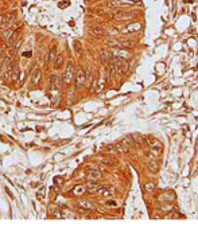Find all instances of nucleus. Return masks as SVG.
I'll list each match as a JSON object with an SVG mask.
<instances>
[{"label": "nucleus", "mask_w": 198, "mask_h": 230, "mask_svg": "<svg viewBox=\"0 0 198 230\" xmlns=\"http://www.w3.org/2000/svg\"><path fill=\"white\" fill-rule=\"evenodd\" d=\"M101 161H104V163H106V164H112L113 163V160L109 159V157H101Z\"/></svg>", "instance_id": "nucleus-30"}, {"label": "nucleus", "mask_w": 198, "mask_h": 230, "mask_svg": "<svg viewBox=\"0 0 198 230\" xmlns=\"http://www.w3.org/2000/svg\"><path fill=\"white\" fill-rule=\"evenodd\" d=\"M106 82H108V73H106V70H102V71H101V76H100V78L97 79V86H96V90H94V92L100 93L104 88H105Z\"/></svg>", "instance_id": "nucleus-7"}, {"label": "nucleus", "mask_w": 198, "mask_h": 230, "mask_svg": "<svg viewBox=\"0 0 198 230\" xmlns=\"http://www.w3.org/2000/svg\"><path fill=\"white\" fill-rule=\"evenodd\" d=\"M15 20V12H7L3 15V26H8Z\"/></svg>", "instance_id": "nucleus-17"}, {"label": "nucleus", "mask_w": 198, "mask_h": 230, "mask_svg": "<svg viewBox=\"0 0 198 230\" xmlns=\"http://www.w3.org/2000/svg\"><path fill=\"white\" fill-rule=\"evenodd\" d=\"M105 45L108 46V47H113V49H120L121 47V42L120 40H116V39H106Z\"/></svg>", "instance_id": "nucleus-20"}, {"label": "nucleus", "mask_w": 198, "mask_h": 230, "mask_svg": "<svg viewBox=\"0 0 198 230\" xmlns=\"http://www.w3.org/2000/svg\"><path fill=\"white\" fill-rule=\"evenodd\" d=\"M86 178L89 180H99V179H101V172L96 168H90L86 174Z\"/></svg>", "instance_id": "nucleus-13"}, {"label": "nucleus", "mask_w": 198, "mask_h": 230, "mask_svg": "<svg viewBox=\"0 0 198 230\" xmlns=\"http://www.w3.org/2000/svg\"><path fill=\"white\" fill-rule=\"evenodd\" d=\"M18 34H19V30L18 29H15V30H12V31H9V32L7 34V36H5V39H7V45H12V43L15 42V39L18 38Z\"/></svg>", "instance_id": "nucleus-15"}, {"label": "nucleus", "mask_w": 198, "mask_h": 230, "mask_svg": "<svg viewBox=\"0 0 198 230\" xmlns=\"http://www.w3.org/2000/svg\"><path fill=\"white\" fill-rule=\"evenodd\" d=\"M154 188H155V184H154V183H147V184L144 186V190H146L147 192L154 191Z\"/></svg>", "instance_id": "nucleus-28"}, {"label": "nucleus", "mask_w": 198, "mask_h": 230, "mask_svg": "<svg viewBox=\"0 0 198 230\" xmlns=\"http://www.w3.org/2000/svg\"><path fill=\"white\" fill-rule=\"evenodd\" d=\"M112 69L113 70H116L117 73H120V74H125L128 71V69H130V66H128V63L125 61H123V59H117L115 62V63L112 65Z\"/></svg>", "instance_id": "nucleus-4"}, {"label": "nucleus", "mask_w": 198, "mask_h": 230, "mask_svg": "<svg viewBox=\"0 0 198 230\" xmlns=\"http://www.w3.org/2000/svg\"><path fill=\"white\" fill-rule=\"evenodd\" d=\"M40 79H42V71L40 69L35 67L34 70H31V77H30V82L33 86H36L40 83Z\"/></svg>", "instance_id": "nucleus-8"}, {"label": "nucleus", "mask_w": 198, "mask_h": 230, "mask_svg": "<svg viewBox=\"0 0 198 230\" xmlns=\"http://www.w3.org/2000/svg\"><path fill=\"white\" fill-rule=\"evenodd\" d=\"M62 82H61V78H59L58 76H51L50 77V88L51 90H58L61 88Z\"/></svg>", "instance_id": "nucleus-12"}, {"label": "nucleus", "mask_w": 198, "mask_h": 230, "mask_svg": "<svg viewBox=\"0 0 198 230\" xmlns=\"http://www.w3.org/2000/svg\"><path fill=\"white\" fill-rule=\"evenodd\" d=\"M55 57H57V47H55V46H51V47H50L49 54H47L46 62H47V63H51V62H54Z\"/></svg>", "instance_id": "nucleus-19"}, {"label": "nucleus", "mask_w": 198, "mask_h": 230, "mask_svg": "<svg viewBox=\"0 0 198 230\" xmlns=\"http://www.w3.org/2000/svg\"><path fill=\"white\" fill-rule=\"evenodd\" d=\"M136 15L135 14H130V12H116L113 14V20H117V22H131L132 19H135Z\"/></svg>", "instance_id": "nucleus-5"}, {"label": "nucleus", "mask_w": 198, "mask_h": 230, "mask_svg": "<svg viewBox=\"0 0 198 230\" xmlns=\"http://www.w3.org/2000/svg\"><path fill=\"white\" fill-rule=\"evenodd\" d=\"M97 192L104 198H112L113 195L116 194V190H115V187H112V186H100V188Z\"/></svg>", "instance_id": "nucleus-6"}, {"label": "nucleus", "mask_w": 198, "mask_h": 230, "mask_svg": "<svg viewBox=\"0 0 198 230\" xmlns=\"http://www.w3.org/2000/svg\"><path fill=\"white\" fill-rule=\"evenodd\" d=\"M90 32H92L93 35L100 36V38H101V36H104L106 34V31L104 30L101 26H92V27H90Z\"/></svg>", "instance_id": "nucleus-16"}, {"label": "nucleus", "mask_w": 198, "mask_h": 230, "mask_svg": "<svg viewBox=\"0 0 198 230\" xmlns=\"http://www.w3.org/2000/svg\"><path fill=\"white\" fill-rule=\"evenodd\" d=\"M11 71H12L11 78H12V79H16V78H18V74H19V67H18V63H14V66L11 67Z\"/></svg>", "instance_id": "nucleus-25"}, {"label": "nucleus", "mask_w": 198, "mask_h": 230, "mask_svg": "<svg viewBox=\"0 0 198 230\" xmlns=\"http://www.w3.org/2000/svg\"><path fill=\"white\" fill-rule=\"evenodd\" d=\"M112 52V57H116L117 59H123V61H128V59H131L132 58V54L130 51H127V50H124V49H115Z\"/></svg>", "instance_id": "nucleus-3"}, {"label": "nucleus", "mask_w": 198, "mask_h": 230, "mask_svg": "<svg viewBox=\"0 0 198 230\" xmlns=\"http://www.w3.org/2000/svg\"><path fill=\"white\" fill-rule=\"evenodd\" d=\"M0 26H3V15H0Z\"/></svg>", "instance_id": "nucleus-32"}, {"label": "nucleus", "mask_w": 198, "mask_h": 230, "mask_svg": "<svg viewBox=\"0 0 198 230\" xmlns=\"http://www.w3.org/2000/svg\"><path fill=\"white\" fill-rule=\"evenodd\" d=\"M115 4L116 7H132V5H136L137 2L136 0H115Z\"/></svg>", "instance_id": "nucleus-11"}, {"label": "nucleus", "mask_w": 198, "mask_h": 230, "mask_svg": "<svg viewBox=\"0 0 198 230\" xmlns=\"http://www.w3.org/2000/svg\"><path fill=\"white\" fill-rule=\"evenodd\" d=\"M151 147V155H152V157H159L160 152H162V144H160V141L158 140H152L150 144Z\"/></svg>", "instance_id": "nucleus-9"}, {"label": "nucleus", "mask_w": 198, "mask_h": 230, "mask_svg": "<svg viewBox=\"0 0 198 230\" xmlns=\"http://www.w3.org/2000/svg\"><path fill=\"white\" fill-rule=\"evenodd\" d=\"M73 46H74V51L77 52V54H80V52L82 51V47H81V43L78 42V40H74V42H73Z\"/></svg>", "instance_id": "nucleus-26"}, {"label": "nucleus", "mask_w": 198, "mask_h": 230, "mask_svg": "<svg viewBox=\"0 0 198 230\" xmlns=\"http://www.w3.org/2000/svg\"><path fill=\"white\" fill-rule=\"evenodd\" d=\"M54 182H55V183H61V182H62V178H55Z\"/></svg>", "instance_id": "nucleus-31"}, {"label": "nucleus", "mask_w": 198, "mask_h": 230, "mask_svg": "<svg viewBox=\"0 0 198 230\" xmlns=\"http://www.w3.org/2000/svg\"><path fill=\"white\" fill-rule=\"evenodd\" d=\"M53 65H54V69L55 70H59L62 67V65H64V55H58V57H55L54 62H53Z\"/></svg>", "instance_id": "nucleus-23"}, {"label": "nucleus", "mask_w": 198, "mask_h": 230, "mask_svg": "<svg viewBox=\"0 0 198 230\" xmlns=\"http://www.w3.org/2000/svg\"><path fill=\"white\" fill-rule=\"evenodd\" d=\"M85 192H86V186H84V184L74 186L73 190H71V194L75 195V197H82Z\"/></svg>", "instance_id": "nucleus-14"}, {"label": "nucleus", "mask_w": 198, "mask_h": 230, "mask_svg": "<svg viewBox=\"0 0 198 230\" xmlns=\"http://www.w3.org/2000/svg\"><path fill=\"white\" fill-rule=\"evenodd\" d=\"M73 77H74V63L71 61H69L68 65H66V69H65L64 82L66 85H70L71 81H73Z\"/></svg>", "instance_id": "nucleus-2"}, {"label": "nucleus", "mask_w": 198, "mask_h": 230, "mask_svg": "<svg viewBox=\"0 0 198 230\" xmlns=\"http://www.w3.org/2000/svg\"><path fill=\"white\" fill-rule=\"evenodd\" d=\"M143 29V26H141V23L139 22H132V23L127 24V26L121 27L120 29V32L121 34H135V32H139Z\"/></svg>", "instance_id": "nucleus-1"}, {"label": "nucleus", "mask_w": 198, "mask_h": 230, "mask_svg": "<svg viewBox=\"0 0 198 230\" xmlns=\"http://www.w3.org/2000/svg\"><path fill=\"white\" fill-rule=\"evenodd\" d=\"M100 54H101V59L102 61H111L112 59V52L111 51H106V50H101L100 51Z\"/></svg>", "instance_id": "nucleus-24"}, {"label": "nucleus", "mask_w": 198, "mask_h": 230, "mask_svg": "<svg viewBox=\"0 0 198 230\" xmlns=\"http://www.w3.org/2000/svg\"><path fill=\"white\" fill-rule=\"evenodd\" d=\"M100 188V184L97 183V180H89V183L86 184V191L89 192H97Z\"/></svg>", "instance_id": "nucleus-18"}, {"label": "nucleus", "mask_w": 198, "mask_h": 230, "mask_svg": "<svg viewBox=\"0 0 198 230\" xmlns=\"http://www.w3.org/2000/svg\"><path fill=\"white\" fill-rule=\"evenodd\" d=\"M88 81V74L84 69H80L77 71V77H75V82H77V86H82L85 82Z\"/></svg>", "instance_id": "nucleus-10"}, {"label": "nucleus", "mask_w": 198, "mask_h": 230, "mask_svg": "<svg viewBox=\"0 0 198 230\" xmlns=\"http://www.w3.org/2000/svg\"><path fill=\"white\" fill-rule=\"evenodd\" d=\"M162 210H163V211H172V210H174V206L166 205V206H163V207H162Z\"/></svg>", "instance_id": "nucleus-29"}, {"label": "nucleus", "mask_w": 198, "mask_h": 230, "mask_svg": "<svg viewBox=\"0 0 198 230\" xmlns=\"http://www.w3.org/2000/svg\"><path fill=\"white\" fill-rule=\"evenodd\" d=\"M148 170H150V172H152V174H156L159 171V163H158V160H151L150 163H148Z\"/></svg>", "instance_id": "nucleus-22"}, {"label": "nucleus", "mask_w": 198, "mask_h": 230, "mask_svg": "<svg viewBox=\"0 0 198 230\" xmlns=\"http://www.w3.org/2000/svg\"><path fill=\"white\" fill-rule=\"evenodd\" d=\"M174 198H175V195L174 194H165V195H162L160 197V199H165V201H174Z\"/></svg>", "instance_id": "nucleus-27"}, {"label": "nucleus", "mask_w": 198, "mask_h": 230, "mask_svg": "<svg viewBox=\"0 0 198 230\" xmlns=\"http://www.w3.org/2000/svg\"><path fill=\"white\" fill-rule=\"evenodd\" d=\"M78 205H80V207H82V209H85L86 211H92V210L96 209L94 205L90 203V202H88V201H80L78 202Z\"/></svg>", "instance_id": "nucleus-21"}]
</instances>
